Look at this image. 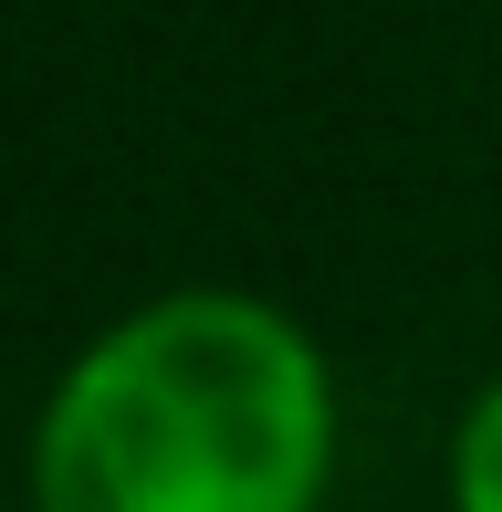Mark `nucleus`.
Here are the masks:
<instances>
[{
  "instance_id": "1",
  "label": "nucleus",
  "mask_w": 502,
  "mask_h": 512,
  "mask_svg": "<svg viewBox=\"0 0 502 512\" xmlns=\"http://www.w3.org/2000/svg\"><path fill=\"white\" fill-rule=\"evenodd\" d=\"M335 366L283 304L189 283L116 314L32 418L42 512H314Z\"/></svg>"
},
{
  "instance_id": "2",
  "label": "nucleus",
  "mask_w": 502,
  "mask_h": 512,
  "mask_svg": "<svg viewBox=\"0 0 502 512\" xmlns=\"http://www.w3.org/2000/svg\"><path fill=\"white\" fill-rule=\"evenodd\" d=\"M450 512H502V377L450 429Z\"/></svg>"
}]
</instances>
